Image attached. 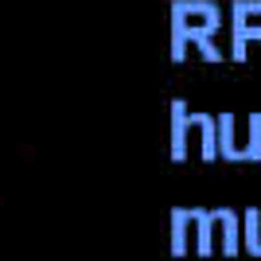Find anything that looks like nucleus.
<instances>
[{
    "label": "nucleus",
    "mask_w": 261,
    "mask_h": 261,
    "mask_svg": "<svg viewBox=\"0 0 261 261\" xmlns=\"http://www.w3.org/2000/svg\"><path fill=\"white\" fill-rule=\"evenodd\" d=\"M246 35H261V4H242L238 8V43Z\"/></svg>",
    "instance_id": "nucleus-1"
}]
</instances>
